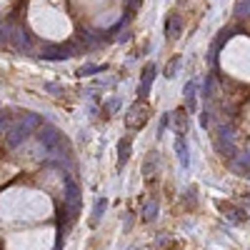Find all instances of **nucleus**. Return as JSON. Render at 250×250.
<instances>
[{"label": "nucleus", "mask_w": 250, "mask_h": 250, "mask_svg": "<svg viewBox=\"0 0 250 250\" xmlns=\"http://www.w3.org/2000/svg\"><path fill=\"white\" fill-rule=\"evenodd\" d=\"M148 105H143V103H135V105L130 108V113L125 115V125H128V128H140V125L148 120Z\"/></svg>", "instance_id": "nucleus-1"}]
</instances>
